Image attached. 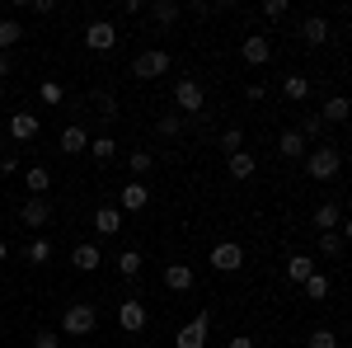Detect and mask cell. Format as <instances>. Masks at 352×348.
Instances as JSON below:
<instances>
[{
    "label": "cell",
    "mask_w": 352,
    "mask_h": 348,
    "mask_svg": "<svg viewBox=\"0 0 352 348\" xmlns=\"http://www.w3.org/2000/svg\"><path fill=\"white\" fill-rule=\"evenodd\" d=\"M99 329V311L89 306V301H71L66 311H61V334H71V339H89Z\"/></svg>",
    "instance_id": "1"
},
{
    "label": "cell",
    "mask_w": 352,
    "mask_h": 348,
    "mask_svg": "<svg viewBox=\"0 0 352 348\" xmlns=\"http://www.w3.org/2000/svg\"><path fill=\"white\" fill-rule=\"evenodd\" d=\"M338 170H343V151H338L333 141L315 146V151H305V174H310V179H320V184H324V179L338 174Z\"/></svg>",
    "instance_id": "2"
},
{
    "label": "cell",
    "mask_w": 352,
    "mask_h": 348,
    "mask_svg": "<svg viewBox=\"0 0 352 348\" xmlns=\"http://www.w3.org/2000/svg\"><path fill=\"white\" fill-rule=\"evenodd\" d=\"M169 66H174V57L164 52V48H151V52H136L132 76L136 81H155V76H169Z\"/></svg>",
    "instance_id": "3"
},
{
    "label": "cell",
    "mask_w": 352,
    "mask_h": 348,
    "mask_svg": "<svg viewBox=\"0 0 352 348\" xmlns=\"http://www.w3.org/2000/svg\"><path fill=\"white\" fill-rule=\"evenodd\" d=\"M207 339H212V311H197V316L174 334V348H207Z\"/></svg>",
    "instance_id": "4"
},
{
    "label": "cell",
    "mask_w": 352,
    "mask_h": 348,
    "mask_svg": "<svg viewBox=\"0 0 352 348\" xmlns=\"http://www.w3.org/2000/svg\"><path fill=\"white\" fill-rule=\"evenodd\" d=\"M174 108H179V113H202V108H207V90H202V81H192V76L174 81Z\"/></svg>",
    "instance_id": "5"
},
{
    "label": "cell",
    "mask_w": 352,
    "mask_h": 348,
    "mask_svg": "<svg viewBox=\"0 0 352 348\" xmlns=\"http://www.w3.org/2000/svg\"><path fill=\"white\" fill-rule=\"evenodd\" d=\"M118 325H122L127 334H141V329L151 325V311H146V301H141V296H127V301H118Z\"/></svg>",
    "instance_id": "6"
},
{
    "label": "cell",
    "mask_w": 352,
    "mask_h": 348,
    "mask_svg": "<svg viewBox=\"0 0 352 348\" xmlns=\"http://www.w3.org/2000/svg\"><path fill=\"white\" fill-rule=\"evenodd\" d=\"M85 48H89V52H113V48H118V28H113L109 19L85 24Z\"/></svg>",
    "instance_id": "7"
},
{
    "label": "cell",
    "mask_w": 352,
    "mask_h": 348,
    "mask_svg": "<svg viewBox=\"0 0 352 348\" xmlns=\"http://www.w3.org/2000/svg\"><path fill=\"white\" fill-rule=\"evenodd\" d=\"M212 268H217V273H240L244 268V245H235V240L212 245Z\"/></svg>",
    "instance_id": "8"
},
{
    "label": "cell",
    "mask_w": 352,
    "mask_h": 348,
    "mask_svg": "<svg viewBox=\"0 0 352 348\" xmlns=\"http://www.w3.org/2000/svg\"><path fill=\"white\" fill-rule=\"evenodd\" d=\"M240 57L249 61V66H268L272 61V38L268 33H249V38L240 43Z\"/></svg>",
    "instance_id": "9"
},
{
    "label": "cell",
    "mask_w": 352,
    "mask_h": 348,
    "mask_svg": "<svg viewBox=\"0 0 352 348\" xmlns=\"http://www.w3.org/2000/svg\"><path fill=\"white\" fill-rule=\"evenodd\" d=\"M47 221H52V203L47 198H28L19 207V226H28V231H43Z\"/></svg>",
    "instance_id": "10"
},
{
    "label": "cell",
    "mask_w": 352,
    "mask_h": 348,
    "mask_svg": "<svg viewBox=\"0 0 352 348\" xmlns=\"http://www.w3.org/2000/svg\"><path fill=\"white\" fill-rule=\"evenodd\" d=\"M300 38H305L310 48H324L329 38H333V28H329L324 14H305V24H300Z\"/></svg>",
    "instance_id": "11"
},
{
    "label": "cell",
    "mask_w": 352,
    "mask_h": 348,
    "mask_svg": "<svg viewBox=\"0 0 352 348\" xmlns=\"http://www.w3.org/2000/svg\"><path fill=\"white\" fill-rule=\"evenodd\" d=\"M192 283H197L192 264H164V287L169 292H192Z\"/></svg>",
    "instance_id": "12"
},
{
    "label": "cell",
    "mask_w": 352,
    "mask_h": 348,
    "mask_svg": "<svg viewBox=\"0 0 352 348\" xmlns=\"http://www.w3.org/2000/svg\"><path fill=\"white\" fill-rule=\"evenodd\" d=\"M38 132H43L38 113H10V136H14V141H33Z\"/></svg>",
    "instance_id": "13"
},
{
    "label": "cell",
    "mask_w": 352,
    "mask_h": 348,
    "mask_svg": "<svg viewBox=\"0 0 352 348\" xmlns=\"http://www.w3.org/2000/svg\"><path fill=\"white\" fill-rule=\"evenodd\" d=\"M277 156H282V161H305V136H300L296 127H287V132L277 136Z\"/></svg>",
    "instance_id": "14"
},
{
    "label": "cell",
    "mask_w": 352,
    "mask_h": 348,
    "mask_svg": "<svg viewBox=\"0 0 352 348\" xmlns=\"http://www.w3.org/2000/svg\"><path fill=\"white\" fill-rule=\"evenodd\" d=\"M118 203H122V212H141V207L151 203V188L141 184V179H132V184L118 193Z\"/></svg>",
    "instance_id": "15"
},
{
    "label": "cell",
    "mask_w": 352,
    "mask_h": 348,
    "mask_svg": "<svg viewBox=\"0 0 352 348\" xmlns=\"http://www.w3.org/2000/svg\"><path fill=\"white\" fill-rule=\"evenodd\" d=\"M71 264L80 268V273H94V268L104 264V254H99V245H94V240H85V245L71 249Z\"/></svg>",
    "instance_id": "16"
},
{
    "label": "cell",
    "mask_w": 352,
    "mask_h": 348,
    "mask_svg": "<svg viewBox=\"0 0 352 348\" xmlns=\"http://www.w3.org/2000/svg\"><path fill=\"white\" fill-rule=\"evenodd\" d=\"M89 151V132L85 127H61V156H85Z\"/></svg>",
    "instance_id": "17"
},
{
    "label": "cell",
    "mask_w": 352,
    "mask_h": 348,
    "mask_svg": "<svg viewBox=\"0 0 352 348\" xmlns=\"http://www.w3.org/2000/svg\"><path fill=\"white\" fill-rule=\"evenodd\" d=\"M94 226H99V236L109 240V236L122 231V212H118V207H99V212H94Z\"/></svg>",
    "instance_id": "18"
},
{
    "label": "cell",
    "mask_w": 352,
    "mask_h": 348,
    "mask_svg": "<svg viewBox=\"0 0 352 348\" xmlns=\"http://www.w3.org/2000/svg\"><path fill=\"white\" fill-rule=\"evenodd\" d=\"M146 10H151V19H155V24H174V19L184 14V5H179V0H151Z\"/></svg>",
    "instance_id": "19"
},
{
    "label": "cell",
    "mask_w": 352,
    "mask_h": 348,
    "mask_svg": "<svg viewBox=\"0 0 352 348\" xmlns=\"http://www.w3.org/2000/svg\"><path fill=\"white\" fill-rule=\"evenodd\" d=\"M254 170H258L254 151H235L230 156V179H254Z\"/></svg>",
    "instance_id": "20"
},
{
    "label": "cell",
    "mask_w": 352,
    "mask_h": 348,
    "mask_svg": "<svg viewBox=\"0 0 352 348\" xmlns=\"http://www.w3.org/2000/svg\"><path fill=\"white\" fill-rule=\"evenodd\" d=\"M338 221H343V207H338V203H320V207H315V226H320V231H338Z\"/></svg>",
    "instance_id": "21"
},
{
    "label": "cell",
    "mask_w": 352,
    "mask_h": 348,
    "mask_svg": "<svg viewBox=\"0 0 352 348\" xmlns=\"http://www.w3.org/2000/svg\"><path fill=\"white\" fill-rule=\"evenodd\" d=\"M310 273H315V259L310 254H292L287 259V283H305Z\"/></svg>",
    "instance_id": "22"
},
{
    "label": "cell",
    "mask_w": 352,
    "mask_h": 348,
    "mask_svg": "<svg viewBox=\"0 0 352 348\" xmlns=\"http://www.w3.org/2000/svg\"><path fill=\"white\" fill-rule=\"evenodd\" d=\"M24 184H28V193H33V198H47V188H52V174H47L43 165H33V170L24 174Z\"/></svg>",
    "instance_id": "23"
},
{
    "label": "cell",
    "mask_w": 352,
    "mask_h": 348,
    "mask_svg": "<svg viewBox=\"0 0 352 348\" xmlns=\"http://www.w3.org/2000/svg\"><path fill=\"white\" fill-rule=\"evenodd\" d=\"M320 123H348V99H343V94L324 99V108H320Z\"/></svg>",
    "instance_id": "24"
},
{
    "label": "cell",
    "mask_w": 352,
    "mask_h": 348,
    "mask_svg": "<svg viewBox=\"0 0 352 348\" xmlns=\"http://www.w3.org/2000/svg\"><path fill=\"white\" fill-rule=\"evenodd\" d=\"M19 43H24V28H19V19H0V52L19 48Z\"/></svg>",
    "instance_id": "25"
},
{
    "label": "cell",
    "mask_w": 352,
    "mask_h": 348,
    "mask_svg": "<svg viewBox=\"0 0 352 348\" xmlns=\"http://www.w3.org/2000/svg\"><path fill=\"white\" fill-rule=\"evenodd\" d=\"M282 94H287L292 104H300V99H310V81H305V76H282Z\"/></svg>",
    "instance_id": "26"
},
{
    "label": "cell",
    "mask_w": 352,
    "mask_h": 348,
    "mask_svg": "<svg viewBox=\"0 0 352 348\" xmlns=\"http://www.w3.org/2000/svg\"><path fill=\"white\" fill-rule=\"evenodd\" d=\"M300 292L310 296V301H324V296H329V278L320 273V268H315V273H310V278L300 283Z\"/></svg>",
    "instance_id": "27"
},
{
    "label": "cell",
    "mask_w": 352,
    "mask_h": 348,
    "mask_svg": "<svg viewBox=\"0 0 352 348\" xmlns=\"http://www.w3.org/2000/svg\"><path fill=\"white\" fill-rule=\"evenodd\" d=\"M113 268H118L122 278H141V254H136V249H122V254L113 259Z\"/></svg>",
    "instance_id": "28"
},
{
    "label": "cell",
    "mask_w": 352,
    "mask_h": 348,
    "mask_svg": "<svg viewBox=\"0 0 352 348\" xmlns=\"http://www.w3.org/2000/svg\"><path fill=\"white\" fill-rule=\"evenodd\" d=\"M89 156L99 165H109L113 156H118V141H113V136H94V141H89Z\"/></svg>",
    "instance_id": "29"
},
{
    "label": "cell",
    "mask_w": 352,
    "mask_h": 348,
    "mask_svg": "<svg viewBox=\"0 0 352 348\" xmlns=\"http://www.w3.org/2000/svg\"><path fill=\"white\" fill-rule=\"evenodd\" d=\"M94 108H99V118H104V123L118 118V99H113V90H94Z\"/></svg>",
    "instance_id": "30"
},
{
    "label": "cell",
    "mask_w": 352,
    "mask_h": 348,
    "mask_svg": "<svg viewBox=\"0 0 352 348\" xmlns=\"http://www.w3.org/2000/svg\"><path fill=\"white\" fill-rule=\"evenodd\" d=\"M320 254H324V259H338V254H343V236H338V231H320Z\"/></svg>",
    "instance_id": "31"
},
{
    "label": "cell",
    "mask_w": 352,
    "mask_h": 348,
    "mask_svg": "<svg viewBox=\"0 0 352 348\" xmlns=\"http://www.w3.org/2000/svg\"><path fill=\"white\" fill-rule=\"evenodd\" d=\"M151 165H155V156H151V151H132V156H127V170H132V179L151 174Z\"/></svg>",
    "instance_id": "32"
},
{
    "label": "cell",
    "mask_w": 352,
    "mask_h": 348,
    "mask_svg": "<svg viewBox=\"0 0 352 348\" xmlns=\"http://www.w3.org/2000/svg\"><path fill=\"white\" fill-rule=\"evenodd\" d=\"M24 259H28V264H47V259H52V240H33L24 249Z\"/></svg>",
    "instance_id": "33"
},
{
    "label": "cell",
    "mask_w": 352,
    "mask_h": 348,
    "mask_svg": "<svg viewBox=\"0 0 352 348\" xmlns=\"http://www.w3.org/2000/svg\"><path fill=\"white\" fill-rule=\"evenodd\" d=\"M221 151H226V156L244 151V132H240V127H226V132H221Z\"/></svg>",
    "instance_id": "34"
},
{
    "label": "cell",
    "mask_w": 352,
    "mask_h": 348,
    "mask_svg": "<svg viewBox=\"0 0 352 348\" xmlns=\"http://www.w3.org/2000/svg\"><path fill=\"white\" fill-rule=\"evenodd\" d=\"M38 99H43V104H61V99H66V90H61L56 81H43V85H38Z\"/></svg>",
    "instance_id": "35"
},
{
    "label": "cell",
    "mask_w": 352,
    "mask_h": 348,
    "mask_svg": "<svg viewBox=\"0 0 352 348\" xmlns=\"http://www.w3.org/2000/svg\"><path fill=\"white\" fill-rule=\"evenodd\" d=\"M155 132H160V136H179V132H184V118H179V113H164L160 123H155Z\"/></svg>",
    "instance_id": "36"
},
{
    "label": "cell",
    "mask_w": 352,
    "mask_h": 348,
    "mask_svg": "<svg viewBox=\"0 0 352 348\" xmlns=\"http://www.w3.org/2000/svg\"><path fill=\"white\" fill-rule=\"evenodd\" d=\"M305 348H338V334H333V329H315V334L305 339Z\"/></svg>",
    "instance_id": "37"
},
{
    "label": "cell",
    "mask_w": 352,
    "mask_h": 348,
    "mask_svg": "<svg viewBox=\"0 0 352 348\" xmlns=\"http://www.w3.org/2000/svg\"><path fill=\"white\" fill-rule=\"evenodd\" d=\"M300 136H305V141H310V136H320L324 132V123H320V113H305V118H300V127H296Z\"/></svg>",
    "instance_id": "38"
},
{
    "label": "cell",
    "mask_w": 352,
    "mask_h": 348,
    "mask_svg": "<svg viewBox=\"0 0 352 348\" xmlns=\"http://www.w3.org/2000/svg\"><path fill=\"white\" fill-rule=\"evenodd\" d=\"M33 348H61V334L56 329H38L33 334Z\"/></svg>",
    "instance_id": "39"
},
{
    "label": "cell",
    "mask_w": 352,
    "mask_h": 348,
    "mask_svg": "<svg viewBox=\"0 0 352 348\" xmlns=\"http://www.w3.org/2000/svg\"><path fill=\"white\" fill-rule=\"evenodd\" d=\"M263 14H268V19H287V0H268Z\"/></svg>",
    "instance_id": "40"
},
{
    "label": "cell",
    "mask_w": 352,
    "mask_h": 348,
    "mask_svg": "<svg viewBox=\"0 0 352 348\" xmlns=\"http://www.w3.org/2000/svg\"><path fill=\"white\" fill-rule=\"evenodd\" d=\"M141 10H146V0H122V14H132V19H136Z\"/></svg>",
    "instance_id": "41"
},
{
    "label": "cell",
    "mask_w": 352,
    "mask_h": 348,
    "mask_svg": "<svg viewBox=\"0 0 352 348\" xmlns=\"http://www.w3.org/2000/svg\"><path fill=\"white\" fill-rule=\"evenodd\" d=\"M226 348H258V344H254L249 334H235V339H230V344H226Z\"/></svg>",
    "instance_id": "42"
},
{
    "label": "cell",
    "mask_w": 352,
    "mask_h": 348,
    "mask_svg": "<svg viewBox=\"0 0 352 348\" xmlns=\"http://www.w3.org/2000/svg\"><path fill=\"white\" fill-rule=\"evenodd\" d=\"M10 76V52H0V81Z\"/></svg>",
    "instance_id": "43"
},
{
    "label": "cell",
    "mask_w": 352,
    "mask_h": 348,
    "mask_svg": "<svg viewBox=\"0 0 352 348\" xmlns=\"http://www.w3.org/2000/svg\"><path fill=\"white\" fill-rule=\"evenodd\" d=\"M5 259H10V245H5V240H0V264H5Z\"/></svg>",
    "instance_id": "44"
},
{
    "label": "cell",
    "mask_w": 352,
    "mask_h": 348,
    "mask_svg": "<svg viewBox=\"0 0 352 348\" xmlns=\"http://www.w3.org/2000/svg\"><path fill=\"white\" fill-rule=\"evenodd\" d=\"M0 151H5V132H0Z\"/></svg>",
    "instance_id": "45"
},
{
    "label": "cell",
    "mask_w": 352,
    "mask_h": 348,
    "mask_svg": "<svg viewBox=\"0 0 352 348\" xmlns=\"http://www.w3.org/2000/svg\"><path fill=\"white\" fill-rule=\"evenodd\" d=\"M85 348H99V344H85Z\"/></svg>",
    "instance_id": "46"
}]
</instances>
